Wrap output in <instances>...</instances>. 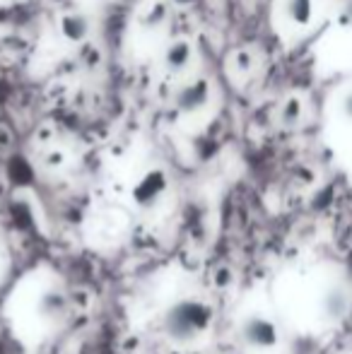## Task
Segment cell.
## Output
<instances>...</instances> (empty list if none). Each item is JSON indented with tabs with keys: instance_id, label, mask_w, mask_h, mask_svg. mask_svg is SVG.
Listing matches in <instances>:
<instances>
[{
	"instance_id": "1",
	"label": "cell",
	"mask_w": 352,
	"mask_h": 354,
	"mask_svg": "<svg viewBox=\"0 0 352 354\" xmlns=\"http://www.w3.org/2000/svg\"><path fill=\"white\" fill-rule=\"evenodd\" d=\"M15 308L12 316L17 318V326L27 335L44 337L61 330L68 318V292L56 280V275H32L22 282V287L15 289Z\"/></svg>"
},
{
	"instance_id": "2",
	"label": "cell",
	"mask_w": 352,
	"mask_h": 354,
	"mask_svg": "<svg viewBox=\"0 0 352 354\" xmlns=\"http://www.w3.org/2000/svg\"><path fill=\"white\" fill-rule=\"evenodd\" d=\"M212 321H215V313L210 301L198 294H178L162 311L160 328L172 345L186 347L203 340L210 333Z\"/></svg>"
},
{
	"instance_id": "3",
	"label": "cell",
	"mask_w": 352,
	"mask_h": 354,
	"mask_svg": "<svg viewBox=\"0 0 352 354\" xmlns=\"http://www.w3.org/2000/svg\"><path fill=\"white\" fill-rule=\"evenodd\" d=\"M234 335L246 354H275L280 350V326L263 308H249L237 316Z\"/></svg>"
},
{
	"instance_id": "4",
	"label": "cell",
	"mask_w": 352,
	"mask_h": 354,
	"mask_svg": "<svg viewBox=\"0 0 352 354\" xmlns=\"http://www.w3.org/2000/svg\"><path fill=\"white\" fill-rule=\"evenodd\" d=\"M326 133L340 152L352 157V77L326 99Z\"/></svg>"
},
{
	"instance_id": "5",
	"label": "cell",
	"mask_w": 352,
	"mask_h": 354,
	"mask_svg": "<svg viewBox=\"0 0 352 354\" xmlns=\"http://www.w3.org/2000/svg\"><path fill=\"white\" fill-rule=\"evenodd\" d=\"M316 12H319L316 0H277L272 19L282 37L299 39L314 27Z\"/></svg>"
}]
</instances>
